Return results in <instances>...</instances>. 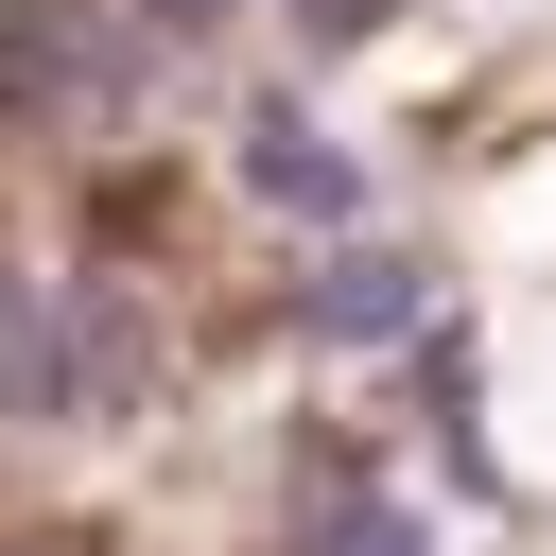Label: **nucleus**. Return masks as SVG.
<instances>
[{"label": "nucleus", "mask_w": 556, "mask_h": 556, "mask_svg": "<svg viewBox=\"0 0 556 556\" xmlns=\"http://www.w3.org/2000/svg\"><path fill=\"white\" fill-rule=\"evenodd\" d=\"M156 35H226V17H261V0H139Z\"/></svg>", "instance_id": "39448f33"}, {"label": "nucleus", "mask_w": 556, "mask_h": 556, "mask_svg": "<svg viewBox=\"0 0 556 556\" xmlns=\"http://www.w3.org/2000/svg\"><path fill=\"white\" fill-rule=\"evenodd\" d=\"M313 330H365V348L434 330V261H400V243H382V261H330V278H313Z\"/></svg>", "instance_id": "7ed1b4c3"}, {"label": "nucleus", "mask_w": 556, "mask_h": 556, "mask_svg": "<svg viewBox=\"0 0 556 556\" xmlns=\"http://www.w3.org/2000/svg\"><path fill=\"white\" fill-rule=\"evenodd\" d=\"M243 191L295 208V226H348V208H365V156H348L330 122H243Z\"/></svg>", "instance_id": "f03ea898"}, {"label": "nucleus", "mask_w": 556, "mask_h": 556, "mask_svg": "<svg viewBox=\"0 0 556 556\" xmlns=\"http://www.w3.org/2000/svg\"><path fill=\"white\" fill-rule=\"evenodd\" d=\"M330 556H434V539H417L400 504H348V521H330Z\"/></svg>", "instance_id": "20e7f679"}, {"label": "nucleus", "mask_w": 556, "mask_h": 556, "mask_svg": "<svg viewBox=\"0 0 556 556\" xmlns=\"http://www.w3.org/2000/svg\"><path fill=\"white\" fill-rule=\"evenodd\" d=\"M139 400H156V330L0 261V417H139Z\"/></svg>", "instance_id": "f257e3e1"}]
</instances>
